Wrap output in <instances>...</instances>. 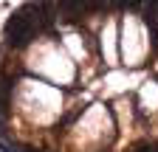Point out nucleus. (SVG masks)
Here are the masks:
<instances>
[{"instance_id":"nucleus-1","label":"nucleus","mask_w":158,"mask_h":152,"mask_svg":"<svg viewBox=\"0 0 158 152\" xmlns=\"http://www.w3.org/2000/svg\"><path fill=\"white\" fill-rule=\"evenodd\" d=\"M34 31H37V23L31 20V17H26V11L11 14L9 23H6V28H3L6 42H9L11 48H23V45H28L31 37H34Z\"/></svg>"},{"instance_id":"nucleus-2","label":"nucleus","mask_w":158,"mask_h":152,"mask_svg":"<svg viewBox=\"0 0 158 152\" xmlns=\"http://www.w3.org/2000/svg\"><path fill=\"white\" fill-rule=\"evenodd\" d=\"M23 152H40V149H31V146H23Z\"/></svg>"}]
</instances>
